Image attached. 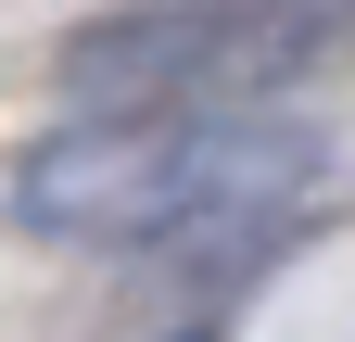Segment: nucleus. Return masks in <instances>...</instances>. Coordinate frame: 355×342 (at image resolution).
<instances>
[{"label": "nucleus", "instance_id": "obj_1", "mask_svg": "<svg viewBox=\"0 0 355 342\" xmlns=\"http://www.w3.org/2000/svg\"><path fill=\"white\" fill-rule=\"evenodd\" d=\"M330 178V140L292 114H76L13 152V228L64 253H191L279 228Z\"/></svg>", "mask_w": 355, "mask_h": 342}, {"label": "nucleus", "instance_id": "obj_3", "mask_svg": "<svg viewBox=\"0 0 355 342\" xmlns=\"http://www.w3.org/2000/svg\"><path fill=\"white\" fill-rule=\"evenodd\" d=\"M304 13H318V26H330V13H355V0H304Z\"/></svg>", "mask_w": 355, "mask_h": 342}, {"label": "nucleus", "instance_id": "obj_2", "mask_svg": "<svg viewBox=\"0 0 355 342\" xmlns=\"http://www.w3.org/2000/svg\"><path fill=\"white\" fill-rule=\"evenodd\" d=\"M318 51L330 26L304 0H127L51 51V89L76 114H241L292 89Z\"/></svg>", "mask_w": 355, "mask_h": 342}]
</instances>
